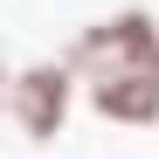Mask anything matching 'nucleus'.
<instances>
[{"label": "nucleus", "mask_w": 159, "mask_h": 159, "mask_svg": "<svg viewBox=\"0 0 159 159\" xmlns=\"http://www.w3.org/2000/svg\"><path fill=\"white\" fill-rule=\"evenodd\" d=\"M69 69L76 83H97V76H131V69H159V21L145 7H118L90 21L69 48Z\"/></svg>", "instance_id": "nucleus-1"}, {"label": "nucleus", "mask_w": 159, "mask_h": 159, "mask_svg": "<svg viewBox=\"0 0 159 159\" xmlns=\"http://www.w3.org/2000/svg\"><path fill=\"white\" fill-rule=\"evenodd\" d=\"M69 104H76V69H69V56H42V62H28V69H14L7 118L21 125V139L48 145V139L69 125Z\"/></svg>", "instance_id": "nucleus-2"}, {"label": "nucleus", "mask_w": 159, "mask_h": 159, "mask_svg": "<svg viewBox=\"0 0 159 159\" xmlns=\"http://www.w3.org/2000/svg\"><path fill=\"white\" fill-rule=\"evenodd\" d=\"M7 90H14V69L0 62V111H7Z\"/></svg>", "instance_id": "nucleus-3"}]
</instances>
